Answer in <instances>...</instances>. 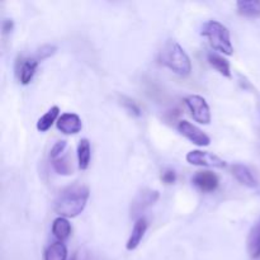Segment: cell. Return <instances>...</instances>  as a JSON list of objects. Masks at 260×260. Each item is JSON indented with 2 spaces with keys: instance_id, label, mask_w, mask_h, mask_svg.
Returning a JSON list of instances; mask_svg holds the SVG:
<instances>
[{
  "instance_id": "18",
  "label": "cell",
  "mask_w": 260,
  "mask_h": 260,
  "mask_svg": "<svg viewBox=\"0 0 260 260\" xmlns=\"http://www.w3.org/2000/svg\"><path fill=\"white\" fill-rule=\"evenodd\" d=\"M58 114H60V108L57 106H53L52 108L48 109L37 122V129L41 132H46L52 127V124L55 123L56 119H57Z\"/></svg>"
},
{
  "instance_id": "20",
  "label": "cell",
  "mask_w": 260,
  "mask_h": 260,
  "mask_svg": "<svg viewBox=\"0 0 260 260\" xmlns=\"http://www.w3.org/2000/svg\"><path fill=\"white\" fill-rule=\"evenodd\" d=\"M52 167L56 173L60 175L73 174V164H71L69 155H62L58 159L52 160Z\"/></svg>"
},
{
  "instance_id": "10",
  "label": "cell",
  "mask_w": 260,
  "mask_h": 260,
  "mask_svg": "<svg viewBox=\"0 0 260 260\" xmlns=\"http://www.w3.org/2000/svg\"><path fill=\"white\" fill-rule=\"evenodd\" d=\"M146 230H147L146 218L145 217L137 218L136 222H135V225H134V229H132L131 236H129L128 241H127V244H126L127 250L132 251L140 245V243H141L142 239H144L145 234H146Z\"/></svg>"
},
{
  "instance_id": "23",
  "label": "cell",
  "mask_w": 260,
  "mask_h": 260,
  "mask_svg": "<svg viewBox=\"0 0 260 260\" xmlns=\"http://www.w3.org/2000/svg\"><path fill=\"white\" fill-rule=\"evenodd\" d=\"M161 180L165 184H174L175 180H177V173L172 169L165 170L161 174Z\"/></svg>"
},
{
  "instance_id": "7",
  "label": "cell",
  "mask_w": 260,
  "mask_h": 260,
  "mask_svg": "<svg viewBox=\"0 0 260 260\" xmlns=\"http://www.w3.org/2000/svg\"><path fill=\"white\" fill-rule=\"evenodd\" d=\"M157 200H159V192L157 190L144 189L132 201L131 216L132 217H136V216L141 215L146 208L154 205Z\"/></svg>"
},
{
  "instance_id": "4",
  "label": "cell",
  "mask_w": 260,
  "mask_h": 260,
  "mask_svg": "<svg viewBox=\"0 0 260 260\" xmlns=\"http://www.w3.org/2000/svg\"><path fill=\"white\" fill-rule=\"evenodd\" d=\"M185 104L192 114L193 119L201 124L211 123L210 106L206 99L201 95H189L185 98Z\"/></svg>"
},
{
  "instance_id": "8",
  "label": "cell",
  "mask_w": 260,
  "mask_h": 260,
  "mask_svg": "<svg viewBox=\"0 0 260 260\" xmlns=\"http://www.w3.org/2000/svg\"><path fill=\"white\" fill-rule=\"evenodd\" d=\"M192 182L198 189H201L205 193L215 192L218 188V184H220L217 175L212 172H208V170L196 173L194 177L192 178Z\"/></svg>"
},
{
  "instance_id": "12",
  "label": "cell",
  "mask_w": 260,
  "mask_h": 260,
  "mask_svg": "<svg viewBox=\"0 0 260 260\" xmlns=\"http://www.w3.org/2000/svg\"><path fill=\"white\" fill-rule=\"evenodd\" d=\"M234 177L240 182L241 184L249 188H255L258 185V180L254 177L253 172L244 164H234L233 167Z\"/></svg>"
},
{
  "instance_id": "6",
  "label": "cell",
  "mask_w": 260,
  "mask_h": 260,
  "mask_svg": "<svg viewBox=\"0 0 260 260\" xmlns=\"http://www.w3.org/2000/svg\"><path fill=\"white\" fill-rule=\"evenodd\" d=\"M178 129H179L180 134L184 137H187L190 142H193L197 146H208L211 142V139L202 131L201 128H198L196 124L190 123V122L180 121L178 123Z\"/></svg>"
},
{
  "instance_id": "13",
  "label": "cell",
  "mask_w": 260,
  "mask_h": 260,
  "mask_svg": "<svg viewBox=\"0 0 260 260\" xmlns=\"http://www.w3.org/2000/svg\"><path fill=\"white\" fill-rule=\"evenodd\" d=\"M246 246H248L249 255L253 259H256L260 256V220L255 225L251 228L250 233H249L248 241H246Z\"/></svg>"
},
{
  "instance_id": "21",
  "label": "cell",
  "mask_w": 260,
  "mask_h": 260,
  "mask_svg": "<svg viewBox=\"0 0 260 260\" xmlns=\"http://www.w3.org/2000/svg\"><path fill=\"white\" fill-rule=\"evenodd\" d=\"M66 146H68V142L65 140H61V141H57L55 145L52 146L50 152V157L51 160H56L58 159L60 156H62L63 152H65Z\"/></svg>"
},
{
  "instance_id": "1",
  "label": "cell",
  "mask_w": 260,
  "mask_h": 260,
  "mask_svg": "<svg viewBox=\"0 0 260 260\" xmlns=\"http://www.w3.org/2000/svg\"><path fill=\"white\" fill-rule=\"evenodd\" d=\"M89 188L84 184L75 183L63 188L55 200V212L60 217L70 218L80 215L88 203Z\"/></svg>"
},
{
  "instance_id": "15",
  "label": "cell",
  "mask_w": 260,
  "mask_h": 260,
  "mask_svg": "<svg viewBox=\"0 0 260 260\" xmlns=\"http://www.w3.org/2000/svg\"><path fill=\"white\" fill-rule=\"evenodd\" d=\"M208 62L210 65L215 69L216 71L223 75L225 78H231V69H230V62L226 60L225 57H222L221 55L216 52H210L207 55Z\"/></svg>"
},
{
  "instance_id": "16",
  "label": "cell",
  "mask_w": 260,
  "mask_h": 260,
  "mask_svg": "<svg viewBox=\"0 0 260 260\" xmlns=\"http://www.w3.org/2000/svg\"><path fill=\"white\" fill-rule=\"evenodd\" d=\"M52 234L56 239L62 243L63 240L69 239L71 235V223L69 222L68 218L57 217L52 222Z\"/></svg>"
},
{
  "instance_id": "3",
  "label": "cell",
  "mask_w": 260,
  "mask_h": 260,
  "mask_svg": "<svg viewBox=\"0 0 260 260\" xmlns=\"http://www.w3.org/2000/svg\"><path fill=\"white\" fill-rule=\"evenodd\" d=\"M202 36L207 38L213 50L220 51V52L225 53L228 56H231L234 53L230 30L218 20H208V22H206L202 28Z\"/></svg>"
},
{
  "instance_id": "22",
  "label": "cell",
  "mask_w": 260,
  "mask_h": 260,
  "mask_svg": "<svg viewBox=\"0 0 260 260\" xmlns=\"http://www.w3.org/2000/svg\"><path fill=\"white\" fill-rule=\"evenodd\" d=\"M55 52H56L55 46L46 45V46H42V47L40 48V51H38V53H37V56H36V57L38 58V61H42V60H45V58L52 56Z\"/></svg>"
},
{
  "instance_id": "26",
  "label": "cell",
  "mask_w": 260,
  "mask_h": 260,
  "mask_svg": "<svg viewBox=\"0 0 260 260\" xmlns=\"http://www.w3.org/2000/svg\"><path fill=\"white\" fill-rule=\"evenodd\" d=\"M70 260H78V259H76V255H74V256H73V258H71Z\"/></svg>"
},
{
  "instance_id": "9",
  "label": "cell",
  "mask_w": 260,
  "mask_h": 260,
  "mask_svg": "<svg viewBox=\"0 0 260 260\" xmlns=\"http://www.w3.org/2000/svg\"><path fill=\"white\" fill-rule=\"evenodd\" d=\"M58 131L65 135H76L83 128V123L78 114L75 113H63L58 117L56 122Z\"/></svg>"
},
{
  "instance_id": "14",
  "label": "cell",
  "mask_w": 260,
  "mask_h": 260,
  "mask_svg": "<svg viewBox=\"0 0 260 260\" xmlns=\"http://www.w3.org/2000/svg\"><path fill=\"white\" fill-rule=\"evenodd\" d=\"M238 13L246 18L260 17V0H240L236 3Z\"/></svg>"
},
{
  "instance_id": "5",
  "label": "cell",
  "mask_w": 260,
  "mask_h": 260,
  "mask_svg": "<svg viewBox=\"0 0 260 260\" xmlns=\"http://www.w3.org/2000/svg\"><path fill=\"white\" fill-rule=\"evenodd\" d=\"M187 161L196 167H206V168H218L222 169L226 168V161L221 159L217 155L208 151H201V150H193L187 154Z\"/></svg>"
},
{
  "instance_id": "24",
  "label": "cell",
  "mask_w": 260,
  "mask_h": 260,
  "mask_svg": "<svg viewBox=\"0 0 260 260\" xmlns=\"http://www.w3.org/2000/svg\"><path fill=\"white\" fill-rule=\"evenodd\" d=\"M123 104H124V107H127V108H128V111L131 112V113L135 114V116H141V109H140V107L137 106L134 101H131V99H127L126 102H123Z\"/></svg>"
},
{
  "instance_id": "25",
  "label": "cell",
  "mask_w": 260,
  "mask_h": 260,
  "mask_svg": "<svg viewBox=\"0 0 260 260\" xmlns=\"http://www.w3.org/2000/svg\"><path fill=\"white\" fill-rule=\"evenodd\" d=\"M13 27H14V23H13L12 19H5L3 22L2 29H3V35H8L13 30Z\"/></svg>"
},
{
  "instance_id": "11",
  "label": "cell",
  "mask_w": 260,
  "mask_h": 260,
  "mask_svg": "<svg viewBox=\"0 0 260 260\" xmlns=\"http://www.w3.org/2000/svg\"><path fill=\"white\" fill-rule=\"evenodd\" d=\"M38 63H40V61L37 57H28L20 61L19 81L23 85H27L30 83L38 68Z\"/></svg>"
},
{
  "instance_id": "19",
  "label": "cell",
  "mask_w": 260,
  "mask_h": 260,
  "mask_svg": "<svg viewBox=\"0 0 260 260\" xmlns=\"http://www.w3.org/2000/svg\"><path fill=\"white\" fill-rule=\"evenodd\" d=\"M68 259V248L61 241L51 244L45 251V260H66Z\"/></svg>"
},
{
  "instance_id": "17",
  "label": "cell",
  "mask_w": 260,
  "mask_h": 260,
  "mask_svg": "<svg viewBox=\"0 0 260 260\" xmlns=\"http://www.w3.org/2000/svg\"><path fill=\"white\" fill-rule=\"evenodd\" d=\"M91 147L88 139H81L78 145V165L79 169L86 170L90 164Z\"/></svg>"
},
{
  "instance_id": "2",
  "label": "cell",
  "mask_w": 260,
  "mask_h": 260,
  "mask_svg": "<svg viewBox=\"0 0 260 260\" xmlns=\"http://www.w3.org/2000/svg\"><path fill=\"white\" fill-rule=\"evenodd\" d=\"M159 61L173 73L180 76L189 75L192 71V62L184 48L175 41H168L159 52Z\"/></svg>"
}]
</instances>
